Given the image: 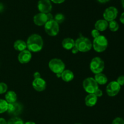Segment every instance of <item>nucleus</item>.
I'll list each match as a JSON object with an SVG mask.
<instances>
[{
	"label": "nucleus",
	"instance_id": "nucleus-1",
	"mask_svg": "<svg viewBox=\"0 0 124 124\" xmlns=\"http://www.w3.org/2000/svg\"><path fill=\"white\" fill-rule=\"evenodd\" d=\"M27 48L30 52H38L42 49L43 39L40 35L38 34H32L30 35L27 41Z\"/></svg>",
	"mask_w": 124,
	"mask_h": 124
},
{
	"label": "nucleus",
	"instance_id": "nucleus-2",
	"mask_svg": "<svg viewBox=\"0 0 124 124\" xmlns=\"http://www.w3.org/2000/svg\"><path fill=\"white\" fill-rule=\"evenodd\" d=\"M75 47L78 50L79 52H87L92 48V42L88 38L80 36L75 41Z\"/></svg>",
	"mask_w": 124,
	"mask_h": 124
},
{
	"label": "nucleus",
	"instance_id": "nucleus-3",
	"mask_svg": "<svg viewBox=\"0 0 124 124\" xmlns=\"http://www.w3.org/2000/svg\"><path fill=\"white\" fill-rule=\"evenodd\" d=\"M108 42L106 37L103 35H100L96 38H94L92 43V47L94 50L98 53L104 52L107 48Z\"/></svg>",
	"mask_w": 124,
	"mask_h": 124
},
{
	"label": "nucleus",
	"instance_id": "nucleus-4",
	"mask_svg": "<svg viewBox=\"0 0 124 124\" xmlns=\"http://www.w3.org/2000/svg\"><path fill=\"white\" fill-rule=\"evenodd\" d=\"M48 67L52 72L56 75L61 74L65 70V65L64 62L58 58H54L50 61Z\"/></svg>",
	"mask_w": 124,
	"mask_h": 124
},
{
	"label": "nucleus",
	"instance_id": "nucleus-5",
	"mask_svg": "<svg viewBox=\"0 0 124 124\" xmlns=\"http://www.w3.org/2000/svg\"><path fill=\"white\" fill-rule=\"evenodd\" d=\"M104 67L105 64L104 61L99 57H95L93 58L90 64V69L91 71L95 75L102 72Z\"/></svg>",
	"mask_w": 124,
	"mask_h": 124
},
{
	"label": "nucleus",
	"instance_id": "nucleus-6",
	"mask_svg": "<svg viewBox=\"0 0 124 124\" xmlns=\"http://www.w3.org/2000/svg\"><path fill=\"white\" fill-rule=\"evenodd\" d=\"M83 87L88 94H94V92L99 88L98 84L94 78H87L83 82Z\"/></svg>",
	"mask_w": 124,
	"mask_h": 124
},
{
	"label": "nucleus",
	"instance_id": "nucleus-7",
	"mask_svg": "<svg viewBox=\"0 0 124 124\" xmlns=\"http://www.w3.org/2000/svg\"><path fill=\"white\" fill-rule=\"evenodd\" d=\"M44 28L46 32L51 36H56L59 31V24L54 19L48 21L44 25Z\"/></svg>",
	"mask_w": 124,
	"mask_h": 124
},
{
	"label": "nucleus",
	"instance_id": "nucleus-8",
	"mask_svg": "<svg viewBox=\"0 0 124 124\" xmlns=\"http://www.w3.org/2000/svg\"><path fill=\"white\" fill-rule=\"evenodd\" d=\"M23 110V105L19 102H15L12 104H8V109L7 112L11 116L16 117L19 115H20Z\"/></svg>",
	"mask_w": 124,
	"mask_h": 124
},
{
	"label": "nucleus",
	"instance_id": "nucleus-9",
	"mask_svg": "<svg viewBox=\"0 0 124 124\" xmlns=\"http://www.w3.org/2000/svg\"><path fill=\"white\" fill-rule=\"evenodd\" d=\"M118 10L115 7L111 6L107 8L105 10L103 14L104 19L107 22H110L111 21L115 20L117 16Z\"/></svg>",
	"mask_w": 124,
	"mask_h": 124
},
{
	"label": "nucleus",
	"instance_id": "nucleus-10",
	"mask_svg": "<svg viewBox=\"0 0 124 124\" xmlns=\"http://www.w3.org/2000/svg\"><path fill=\"white\" fill-rule=\"evenodd\" d=\"M121 90V85L116 81H111L106 87V92L110 97H114L117 95Z\"/></svg>",
	"mask_w": 124,
	"mask_h": 124
},
{
	"label": "nucleus",
	"instance_id": "nucleus-11",
	"mask_svg": "<svg viewBox=\"0 0 124 124\" xmlns=\"http://www.w3.org/2000/svg\"><path fill=\"white\" fill-rule=\"evenodd\" d=\"M38 8L40 13H50L52 9V5L50 0H39L38 3Z\"/></svg>",
	"mask_w": 124,
	"mask_h": 124
},
{
	"label": "nucleus",
	"instance_id": "nucleus-12",
	"mask_svg": "<svg viewBox=\"0 0 124 124\" xmlns=\"http://www.w3.org/2000/svg\"><path fill=\"white\" fill-rule=\"evenodd\" d=\"M31 53L28 50L22 51L18 54V59L21 64H27L31 59Z\"/></svg>",
	"mask_w": 124,
	"mask_h": 124
},
{
	"label": "nucleus",
	"instance_id": "nucleus-13",
	"mask_svg": "<svg viewBox=\"0 0 124 124\" xmlns=\"http://www.w3.org/2000/svg\"><path fill=\"white\" fill-rule=\"evenodd\" d=\"M32 85L34 89L36 90L37 92H43L46 88V82L42 79L41 78H40L35 79L32 82Z\"/></svg>",
	"mask_w": 124,
	"mask_h": 124
},
{
	"label": "nucleus",
	"instance_id": "nucleus-14",
	"mask_svg": "<svg viewBox=\"0 0 124 124\" xmlns=\"http://www.w3.org/2000/svg\"><path fill=\"white\" fill-rule=\"evenodd\" d=\"M48 21L47 18V15L45 13H39L35 15L33 17V22L35 25L38 26H42L46 24Z\"/></svg>",
	"mask_w": 124,
	"mask_h": 124
},
{
	"label": "nucleus",
	"instance_id": "nucleus-15",
	"mask_svg": "<svg viewBox=\"0 0 124 124\" xmlns=\"http://www.w3.org/2000/svg\"><path fill=\"white\" fill-rule=\"evenodd\" d=\"M98 98L94 94H88L85 98V104L88 107H92L96 104Z\"/></svg>",
	"mask_w": 124,
	"mask_h": 124
},
{
	"label": "nucleus",
	"instance_id": "nucleus-16",
	"mask_svg": "<svg viewBox=\"0 0 124 124\" xmlns=\"http://www.w3.org/2000/svg\"><path fill=\"white\" fill-rule=\"evenodd\" d=\"M108 27V23L105 19H99L96 22L94 28L99 31H104Z\"/></svg>",
	"mask_w": 124,
	"mask_h": 124
},
{
	"label": "nucleus",
	"instance_id": "nucleus-17",
	"mask_svg": "<svg viewBox=\"0 0 124 124\" xmlns=\"http://www.w3.org/2000/svg\"><path fill=\"white\" fill-rule=\"evenodd\" d=\"M75 41L70 38H66L64 39L62 42V46L63 48L68 50L72 49L75 47Z\"/></svg>",
	"mask_w": 124,
	"mask_h": 124
},
{
	"label": "nucleus",
	"instance_id": "nucleus-18",
	"mask_svg": "<svg viewBox=\"0 0 124 124\" xmlns=\"http://www.w3.org/2000/svg\"><path fill=\"white\" fill-rule=\"evenodd\" d=\"M61 78L64 81L69 82L72 81L74 78V74L72 71L70 70H65L61 73Z\"/></svg>",
	"mask_w": 124,
	"mask_h": 124
},
{
	"label": "nucleus",
	"instance_id": "nucleus-19",
	"mask_svg": "<svg viewBox=\"0 0 124 124\" xmlns=\"http://www.w3.org/2000/svg\"><path fill=\"white\" fill-rule=\"evenodd\" d=\"M5 100L7 101L8 104H12L16 102L17 95L16 93L13 91H8L6 93L5 96Z\"/></svg>",
	"mask_w": 124,
	"mask_h": 124
},
{
	"label": "nucleus",
	"instance_id": "nucleus-20",
	"mask_svg": "<svg viewBox=\"0 0 124 124\" xmlns=\"http://www.w3.org/2000/svg\"><path fill=\"white\" fill-rule=\"evenodd\" d=\"M94 79L98 85H105L108 82V78L106 75L102 73L96 74Z\"/></svg>",
	"mask_w": 124,
	"mask_h": 124
},
{
	"label": "nucleus",
	"instance_id": "nucleus-21",
	"mask_svg": "<svg viewBox=\"0 0 124 124\" xmlns=\"http://www.w3.org/2000/svg\"><path fill=\"white\" fill-rule=\"evenodd\" d=\"M13 47H14L15 49L19 52H22L27 48V44L25 41H23V40H17L15 42L14 44H13Z\"/></svg>",
	"mask_w": 124,
	"mask_h": 124
},
{
	"label": "nucleus",
	"instance_id": "nucleus-22",
	"mask_svg": "<svg viewBox=\"0 0 124 124\" xmlns=\"http://www.w3.org/2000/svg\"><path fill=\"white\" fill-rule=\"evenodd\" d=\"M8 104L4 99H0V114L7 112Z\"/></svg>",
	"mask_w": 124,
	"mask_h": 124
},
{
	"label": "nucleus",
	"instance_id": "nucleus-23",
	"mask_svg": "<svg viewBox=\"0 0 124 124\" xmlns=\"http://www.w3.org/2000/svg\"><path fill=\"white\" fill-rule=\"evenodd\" d=\"M108 28L111 31H117L119 30V24L115 20L111 21L109 22L108 23Z\"/></svg>",
	"mask_w": 124,
	"mask_h": 124
},
{
	"label": "nucleus",
	"instance_id": "nucleus-24",
	"mask_svg": "<svg viewBox=\"0 0 124 124\" xmlns=\"http://www.w3.org/2000/svg\"><path fill=\"white\" fill-rule=\"evenodd\" d=\"M7 124H24V123L19 117H13L7 121Z\"/></svg>",
	"mask_w": 124,
	"mask_h": 124
},
{
	"label": "nucleus",
	"instance_id": "nucleus-25",
	"mask_svg": "<svg viewBox=\"0 0 124 124\" xmlns=\"http://www.w3.org/2000/svg\"><path fill=\"white\" fill-rule=\"evenodd\" d=\"M54 21L56 22L58 24H61L64 22V19H65V17H64V15L62 13H58L55 15L54 19Z\"/></svg>",
	"mask_w": 124,
	"mask_h": 124
},
{
	"label": "nucleus",
	"instance_id": "nucleus-26",
	"mask_svg": "<svg viewBox=\"0 0 124 124\" xmlns=\"http://www.w3.org/2000/svg\"><path fill=\"white\" fill-rule=\"evenodd\" d=\"M8 89L7 85L4 82H0V94L6 93Z\"/></svg>",
	"mask_w": 124,
	"mask_h": 124
},
{
	"label": "nucleus",
	"instance_id": "nucleus-27",
	"mask_svg": "<svg viewBox=\"0 0 124 124\" xmlns=\"http://www.w3.org/2000/svg\"><path fill=\"white\" fill-rule=\"evenodd\" d=\"M112 124H124V119L121 117H116L113 121Z\"/></svg>",
	"mask_w": 124,
	"mask_h": 124
},
{
	"label": "nucleus",
	"instance_id": "nucleus-28",
	"mask_svg": "<svg viewBox=\"0 0 124 124\" xmlns=\"http://www.w3.org/2000/svg\"><path fill=\"white\" fill-rule=\"evenodd\" d=\"M100 31H99L98 30H97L96 29H93L92 31V36H93V38H96L98 36H100Z\"/></svg>",
	"mask_w": 124,
	"mask_h": 124
},
{
	"label": "nucleus",
	"instance_id": "nucleus-29",
	"mask_svg": "<svg viewBox=\"0 0 124 124\" xmlns=\"http://www.w3.org/2000/svg\"><path fill=\"white\" fill-rule=\"evenodd\" d=\"M116 82H117L121 86L124 85V75L119 76L118 78L117 79Z\"/></svg>",
	"mask_w": 124,
	"mask_h": 124
},
{
	"label": "nucleus",
	"instance_id": "nucleus-30",
	"mask_svg": "<svg viewBox=\"0 0 124 124\" xmlns=\"http://www.w3.org/2000/svg\"><path fill=\"white\" fill-rule=\"evenodd\" d=\"M96 96L97 98H100V97H102L103 95V93H102V91L101 90H100L99 88H98L94 93Z\"/></svg>",
	"mask_w": 124,
	"mask_h": 124
},
{
	"label": "nucleus",
	"instance_id": "nucleus-31",
	"mask_svg": "<svg viewBox=\"0 0 124 124\" xmlns=\"http://www.w3.org/2000/svg\"><path fill=\"white\" fill-rule=\"evenodd\" d=\"M46 15H47V20L48 21H50V20H52V19H53V15L50 13H50H47V14H46Z\"/></svg>",
	"mask_w": 124,
	"mask_h": 124
},
{
	"label": "nucleus",
	"instance_id": "nucleus-32",
	"mask_svg": "<svg viewBox=\"0 0 124 124\" xmlns=\"http://www.w3.org/2000/svg\"><path fill=\"white\" fill-rule=\"evenodd\" d=\"M65 0H50V1L55 4H61L65 1Z\"/></svg>",
	"mask_w": 124,
	"mask_h": 124
},
{
	"label": "nucleus",
	"instance_id": "nucleus-33",
	"mask_svg": "<svg viewBox=\"0 0 124 124\" xmlns=\"http://www.w3.org/2000/svg\"><path fill=\"white\" fill-rule=\"evenodd\" d=\"M33 77L35 79L40 78H41V74L39 72H38V71H36V72H35V73L33 74Z\"/></svg>",
	"mask_w": 124,
	"mask_h": 124
},
{
	"label": "nucleus",
	"instance_id": "nucleus-34",
	"mask_svg": "<svg viewBox=\"0 0 124 124\" xmlns=\"http://www.w3.org/2000/svg\"><path fill=\"white\" fill-rule=\"evenodd\" d=\"M120 21L121 23L124 24V12L121 14V16H120Z\"/></svg>",
	"mask_w": 124,
	"mask_h": 124
},
{
	"label": "nucleus",
	"instance_id": "nucleus-35",
	"mask_svg": "<svg viewBox=\"0 0 124 124\" xmlns=\"http://www.w3.org/2000/svg\"><path fill=\"white\" fill-rule=\"evenodd\" d=\"M71 52H72L73 54H77V53L79 52V51H78V50L76 48V47H74L73 48L71 49Z\"/></svg>",
	"mask_w": 124,
	"mask_h": 124
},
{
	"label": "nucleus",
	"instance_id": "nucleus-36",
	"mask_svg": "<svg viewBox=\"0 0 124 124\" xmlns=\"http://www.w3.org/2000/svg\"><path fill=\"white\" fill-rule=\"evenodd\" d=\"M0 124H7V122L4 118H0Z\"/></svg>",
	"mask_w": 124,
	"mask_h": 124
},
{
	"label": "nucleus",
	"instance_id": "nucleus-37",
	"mask_svg": "<svg viewBox=\"0 0 124 124\" xmlns=\"http://www.w3.org/2000/svg\"><path fill=\"white\" fill-rule=\"evenodd\" d=\"M110 0H98V1H99L101 3H106V2H108Z\"/></svg>",
	"mask_w": 124,
	"mask_h": 124
},
{
	"label": "nucleus",
	"instance_id": "nucleus-38",
	"mask_svg": "<svg viewBox=\"0 0 124 124\" xmlns=\"http://www.w3.org/2000/svg\"><path fill=\"white\" fill-rule=\"evenodd\" d=\"M3 9H4L3 5H2L1 3H0V12H2V11L3 10Z\"/></svg>",
	"mask_w": 124,
	"mask_h": 124
},
{
	"label": "nucleus",
	"instance_id": "nucleus-39",
	"mask_svg": "<svg viewBox=\"0 0 124 124\" xmlns=\"http://www.w3.org/2000/svg\"><path fill=\"white\" fill-rule=\"evenodd\" d=\"M24 124H36L35 122H31V121H29V122H27L25 123H24Z\"/></svg>",
	"mask_w": 124,
	"mask_h": 124
},
{
	"label": "nucleus",
	"instance_id": "nucleus-40",
	"mask_svg": "<svg viewBox=\"0 0 124 124\" xmlns=\"http://www.w3.org/2000/svg\"><path fill=\"white\" fill-rule=\"evenodd\" d=\"M121 3H122V6L124 8V0H121Z\"/></svg>",
	"mask_w": 124,
	"mask_h": 124
},
{
	"label": "nucleus",
	"instance_id": "nucleus-41",
	"mask_svg": "<svg viewBox=\"0 0 124 124\" xmlns=\"http://www.w3.org/2000/svg\"></svg>",
	"mask_w": 124,
	"mask_h": 124
}]
</instances>
